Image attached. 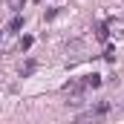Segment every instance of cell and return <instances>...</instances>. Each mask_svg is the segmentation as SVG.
Segmentation results:
<instances>
[{"label":"cell","instance_id":"6da1fadb","mask_svg":"<svg viewBox=\"0 0 124 124\" xmlns=\"http://www.w3.org/2000/svg\"><path fill=\"white\" fill-rule=\"evenodd\" d=\"M61 90H63V95H66V104H69V107H81V104H84V93H87L90 87L84 84V78H72V81L63 84Z\"/></svg>","mask_w":124,"mask_h":124},{"label":"cell","instance_id":"7a4b0ae2","mask_svg":"<svg viewBox=\"0 0 124 124\" xmlns=\"http://www.w3.org/2000/svg\"><path fill=\"white\" fill-rule=\"evenodd\" d=\"M107 113H110V104L107 101H98L93 110H87V113H81L78 118L72 124H104V118H107Z\"/></svg>","mask_w":124,"mask_h":124},{"label":"cell","instance_id":"3957f363","mask_svg":"<svg viewBox=\"0 0 124 124\" xmlns=\"http://www.w3.org/2000/svg\"><path fill=\"white\" fill-rule=\"evenodd\" d=\"M84 52H87V43H84V40L66 43V58H69V61H84V58H87Z\"/></svg>","mask_w":124,"mask_h":124},{"label":"cell","instance_id":"277c9868","mask_svg":"<svg viewBox=\"0 0 124 124\" xmlns=\"http://www.w3.org/2000/svg\"><path fill=\"white\" fill-rule=\"evenodd\" d=\"M23 20H26L23 15H15V17L9 20V26H6V35H17V32L23 29Z\"/></svg>","mask_w":124,"mask_h":124},{"label":"cell","instance_id":"5b68a950","mask_svg":"<svg viewBox=\"0 0 124 124\" xmlns=\"http://www.w3.org/2000/svg\"><path fill=\"white\" fill-rule=\"evenodd\" d=\"M35 69H38V61H35V58H26V61L20 63V69H17V72H20V78H29Z\"/></svg>","mask_w":124,"mask_h":124},{"label":"cell","instance_id":"8992f818","mask_svg":"<svg viewBox=\"0 0 124 124\" xmlns=\"http://www.w3.org/2000/svg\"><path fill=\"white\" fill-rule=\"evenodd\" d=\"M95 40H101V43L110 40V26L107 23H95Z\"/></svg>","mask_w":124,"mask_h":124},{"label":"cell","instance_id":"52a82bcc","mask_svg":"<svg viewBox=\"0 0 124 124\" xmlns=\"http://www.w3.org/2000/svg\"><path fill=\"white\" fill-rule=\"evenodd\" d=\"M32 43H35V38H32V35H23V38L17 40V49H20V52H29Z\"/></svg>","mask_w":124,"mask_h":124},{"label":"cell","instance_id":"ba28073f","mask_svg":"<svg viewBox=\"0 0 124 124\" xmlns=\"http://www.w3.org/2000/svg\"><path fill=\"white\" fill-rule=\"evenodd\" d=\"M84 84H87V87H101V75H98V72H90V75H84Z\"/></svg>","mask_w":124,"mask_h":124},{"label":"cell","instance_id":"9c48e42d","mask_svg":"<svg viewBox=\"0 0 124 124\" xmlns=\"http://www.w3.org/2000/svg\"><path fill=\"white\" fill-rule=\"evenodd\" d=\"M6 3H9V9H12L15 15H20V12H23V3H26V0H6Z\"/></svg>","mask_w":124,"mask_h":124},{"label":"cell","instance_id":"30bf717a","mask_svg":"<svg viewBox=\"0 0 124 124\" xmlns=\"http://www.w3.org/2000/svg\"><path fill=\"white\" fill-rule=\"evenodd\" d=\"M104 61H116V49L107 43V49H104Z\"/></svg>","mask_w":124,"mask_h":124},{"label":"cell","instance_id":"8fae6325","mask_svg":"<svg viewBox=\"0 0 124 124\" xmlns=\"http://www.w3.org/2000/svg\"><path fill=\"white\" fill-rule=\"evenodd\" d=\"M55 15H58V9H49V12H43V20H52Z\"/></svg>","mask_w":124,"mask_h":124}]
</instances>
